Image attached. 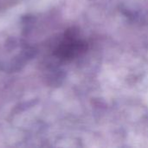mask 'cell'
Here are the masks:
<instances>
[{"instance_id": "obj_1", "label": "cell", "mask_w": 148, "mask_h": 148, "mask_svg": "<svg viewBox=\"0 0 148 148\" xmlns=\"http://www.w3.org/2000/svg\"><path fill=\"white\" fill-rule=\"evenodd\" d=\"M87 43L77 38V32L71 29L67 31L64 40L56 49V55L63 60H69L86 51Z\"/></svg>"}]
</instances>
